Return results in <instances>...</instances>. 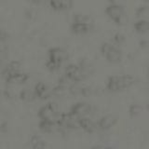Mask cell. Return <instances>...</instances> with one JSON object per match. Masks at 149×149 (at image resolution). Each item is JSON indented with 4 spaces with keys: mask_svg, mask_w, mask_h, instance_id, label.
<instances>
[{
    "mask_svg": "<svg viewBox=\"0 0 149 149\" xmlns=\"http://www.w3.org/2000/svg\"><path fill=\"white\" fill-rule=\"evenodd\" d=\"M93 90L91 87H81L80 90V95L84 96V97H90L93 94Z\"/></svg>",
    "mask_w": 149,
    "mask_h": 149,
    "instance_id": "obj_23",
    "label": "cell"
},
{
    "mask_svg": "<svg viewBox=\"0 0 149 149\" xmlns=\"http://www.w3.org/2000/svg\"><path fill=\"white\" fill-rule=\"evenodd\" d=\"M58 116V105L55 102H49L39 109L38 116L40 119H52Z\"/></svg>",
    "mask_w": 149,
    "mask_h": 149,
    "instance_id": "obj_6",
    "label": "cell"
},
{
    "mask_svg": "<svg viewBox=\"0 0 149 149\" xmlns=\"http://www.w3.org/2000/svg\"><path fill=\"white\" fill-rule=\"evenodd\" d=\"M104 13L110 20L118 25H122L127 21L126 11L122 5H112L110 4L104 9Z\"/></svg>",
    "mask_w": 149,
    "mask_h": 149,
    "instance_id": "obj_5",
    "label": "cell"
},
{
    "mask_svg": "<svg viewBox=\"0 0 149 149\" xmlns=\"http://www.w3.org/2000/svg\"><path fill=\"white\" fill-rule=\"evenodd\" d=\"M80 90L81 87L78 85H72L69 88V92L72 95H80Z\"/></svg>",
    "mask_w": 149,
    "mask_h": 149,
    "instance_id": "obj_24",
    "label": "cell"
},
{
    "mask_svg": "<svg viewBox=\"0 0 149 149\" xmlns=\"http://www.w3.org/2000/svg\"><path fill=\"white\" fill-rule=\"evenodd\" d=\"M34 93L36 95V98H38L41 100L48 99L51 96V91L49 90L48 86L44 82H37L34 88Z\"/></svg>",
    "mask_w": 149,
    "mask_h": 149,
    "instance_id": "obj_10",
    "label": "cell"
},
{
    "mask_svg": "<svg viewBox=\"0 0 149 149\" xmlns=\"http://www.w3.org/2000/svg\"><path fill=\"white\" fill-rule=\"evenodd\" d=\"M0 95H1V88H0Z\"/></svg>",
    "mask_w": 149,
    "mask_h": 149,
    "instance_id": "obj_31",
    "label": "cell"
},
{
    "mask_svg": "<svg viewBox=\"0 0 149 149\" xmlns=\"http://www.w3.org/2000/svg\"><path fill=\"white\" fill-rule=\"evenodd\" d=\"M8 33L3 29H0V43L6 42L8 39Z\"/></svg>",
    "mask_w": 149,
    "mask_h": 149,
    "instance_id": "obj_25",
    "label": "cell"
},
{
    "mask_svg": "<svg viewBox=\"0 0 149 149\" xmlns=\"http://www.w3.org/2000/svg\"><path fill=\"white\" fill-rule=\"evenodd\" d=\"M20 99L23 102H33L36 99V95L34 91L29 90H22L20 92Z\"/></svg>",
    "mask_w": 149,
    "mask_h": 149,
    "instance_id": "obj_19",
    "label": "cell"
},
{
    "mask_svg": "<svg viewBox=\"0 0 149 149\" xmlns=\"http://www.w3.org/2000/svg\"><path fill=\"white\" fill-rule=\"evenodd\" d=\"M93 28V24H87V23L74 22L71 24V31L73 34L77 36H83L88 34Z\"/></svg>",
    "mask_w": 149,
    "mask_h": 149,
    "instance_id": "obj_11",
    "label": "cell"
},
{
    "mask_svg": "<svg viewBox=\"0 0 149 149\" xmlns=\"http://www.w3.org/2000/svg\"><path fill=\"white\" fill-rule=\"evenodd\" d=\"M133 29L139 35H146L149 31V22L147 20H143V19L138 20L134 22Z\"/></svg>",
    "mask_w": 149,
    "mask_h": 149,
    "instance_id": "obj_14",
    "label": "cell"
},
{
    "mask_svg": "<svg viewBox=\"0 0 149 149\" xmlns=\"http://www.w3.org/2000/svg\"><path fill=\"white\" fill-rule=\"evenodd\" d=\"M92 111V106L88 104V102H79L74 104L71 109H70V113H72L74 116H77V118H81V116H85L88 115Z\"/></svg>",
    "mask_w": 149,
    "mask_h": 149,
    "instance_id": "obj_7",
    "label": "cell"
},
{
    "mask_svg": "<svg viewBox=\"0 0 149 149\" xmlns=\"http://www.w3.org/2000/svg\"><path fill=\"white\" fill-rule=\"evenodd\" d=\"M136 17L139 20H146V18L148 16V7L147 6H141L136 9V13H135Z\"/></svg>",
    "mask_w": 149,
    "mask_h": 149,
    "instance_id": "obj_20",
    "label": "cell"
},
{
    "mask_svg": "<svg viewBox=\"0 0 149 149\" xmlns=\"http://www.w3.org/2000/svg\"><path fill=\"white\" fill-rule=\"evenodd\" d=\"M136 81V77L132 74H116L110 76L107 79L106 88L111 92H118L132 87Z\"/></svg>",
    "mask_w": 149,
    "mask_h": 149,
    "instance_id": "obj_3",
    "label": "cell"
},
{
    "mask_svg": "<svg viewBox=\"0 0 149 149\" xmlns=\"http://www.w3.org/2000/svg\"><path fill=\"white\" fill-rule=\"evenodd\" d=\"M107 1L112 5H118V4H119L120 0H107Z\"/></svg>",
    "mask_w": 149,
    "mask_h": 149,
    "instance_id": "obj_27",
    "label": "cell"
},
{
    "mask_svg": "<svg viewBox=\"0 0 149 149\" xmlns=\"http://www.w3.org/2000/svg\"><path fill=\"white\" fill-rule=\"evenodd\" d=\"M140 47H141L142 49H146L148 47L147 40H141V41H140Z\"/></svg>",
    "mask_w": 149,
    "mask_h": 149,
    "instance_id": "obj_26",
    "label": "cell"
},
{
    "mask_svg": "<svg viewBox=\"0 0 149 149\" xmlns=\"http://www.w3.org/2000/svg\"><path fill=\"white\" fill-rule=\"evenodd\" d=\"M6 126H7V123H3V124L1 125V127H0V129H1L2 132H6V130H8V128L6 127Z\"/></svg>",
    "mask_w": 149,
    "mask_h": 149,
    "instance_id": "obj_28",
    "label": "cell"
},
{
    "mask_svg": "<svg viewBox=\"0 0 149 149\" xmlns=\"http://www.w3.org/2000/svg\"><path fill=\"white\" fill-rule=\"evenodd\" d=\"M77 122H78V127H80L87 132H93L98 128V125H96L91 119L86 118V116L79 118Z\"/></svg>",
    "mask_w": 149,
    "mask_h": 149,
    "instance_id": "obj_13",
    "label": "cell"
},
{
    "mask_svg": "<svg viewBox=\"0 0 149 149\" xmlns=\"http://www.w3.org/2000/svg\"><path fill=\"white\" fill-rule=\"evenodd\" d=\"M30 144L33 149H44L46 146V142L39 135H34L31 137Z\"/></svg>",
    "mask_w": 149,
    "mask_h": 149,
    "instance_id": "obj_17",
    "label": "cell"
},
{
    "mask_svg": "<svg viewBox=\"0 0 149 149\" xmlns=\"http://www.w3.org/2000/svg\"><path fill=\"white\" fill-rule=\"evenodd\" d=\"M74 22H81V23H87V24H93V19L87 14L78 13L74 16Z\"/></svg>",
    "mask_w": 149,
    "mask_h": 149,
    "instance_id": "obj_18",
    "label": "cell"
},
{
    "mask_svg": "<svg viewBox=\"0 0 149 149\" xmlns=\"http://www.w3.org/2000/svg\"><path fill=\"white\" fill-rule=\"evenodd\" d=\"M48 58L46 60L45 66L50 72H55L62 67L64 62L68 60L69 54L66 50L60 47L50 48L48 50Z\"/></svg>",
    "mask_w": 149,
    "mask_h": 149,
    "instance_id": "obj_2",
    "label": "cell"
},
{
    "mask_svg": "<svg viewBox=\"0 0 149 149\" xmlns=\"http://www.w3.org/2000/svg\"><path fill=\"white\" fill-rule=\"evenodd\" d=\"M100 52L111 64H118L122 62L123 54L121 49L114 44L104 42L100 46Z\"/></svg>",
    "mask_w": 149,
    "mask_h": 149,
    "instance_id": "obj_4",
    "label": "cell"
},
{
    "mask_svg": "<svg viewBox=\"0 0 149 149\" xmlns=\"http://www.w3.org/2000/svg\"><path fill=\"white\" fill-rule=\"evenodd\" d=\"M49 7L54 11L70 10L74 6L73 0H49Z\"/></svg>",
    "mask_w": 149,
    "mask_h": 149,
    "instance_id": "obj_9",
    "label": "cell"
},
{
    "mask_svg": "<svg viewBox=\"0 0 149 149\" xmlns=\"http://www.w3.org/2000/svg\"><path fill=\"white\" fill-rule=\"evenodd\" d=\"M5 80L8 84H24L29 79V76L20 71L9 73L4 77Z\"/></svg>",
    "mask_w": 149,
    "mask_h": 149,
    "instance_id": "obj_8",
    "label": "cell"
},
{
    "mask_svg": "<svg viewBox=\"0 0 149 149\" xmlns=\"http://www.w3.org/2000/svg\"><path fill=\"white\" fill-rule=\"evenodd\" d=\"M21 67H22V63H21V62H19V61H11V62H9V63L7 64V66L3 69V71H2L3 77H5L6 74H9V73L20 71V70H21Z\"/></svg>",
    "mask_w": 149,
    "mask_h": 149,
    "instance_id": "obj_15",
    "label": "cell"
},
{
    "mask_svg": "<svg viewBox=\"0 0 149 149\" xmlns=\"http://www.w3.org/2000/svg\"><path fill=\"white\" fill-rule=\"evenodd\" d=\"M142 110H143V108L141 105H139L137 104H132L129 108V113L132 118H135V116H137L141 114Z\"/></svg>",
    "mask_w": 149,
    "mask_h": 149,
    "instance_id": "obj_21",
    "label": "cell"
},
{
    "mask_svg": "<svg viewBox=\"0 0 149 149\" xmlns=\"http://www.w3.org/2000/svg\"><path fill=\"white\" fill-rule=\"evenodd\" d=\"M2 65V57H1V55H0V66Z\"/></svg>",
    "mask_w": 149,
    "mask_h": 149,
    "instance_id": "obj_30",
    "label": "cell"
},
{
    "mask_svg": "<svg viewBox=\"0 0 149 149\" xmlns=\"http://www.w3.org/2000/svg\"><path fill=\"white\" fill-rule=\"evenodd\" d=\"M94 71L92 64L82 61L79 64L69 63L64 68V77L74 82H82L91 76Z\"/></svg>",
    "mask_w": 149,
    "mask_h": 149,
    "instance_id": "obj_1",
    "label": "cell"
},
{
    "mask_svg": "<svg viewBox=\"0 0 149 149\" xmlns=\"http://www.w3.org/2000/svg\"><path fill=\"white\" fill-rule=\"evenodd\" d=\"M55 127L56 123L52 119H41L39 122V129L43 132H51Z\"/></svg>",
    "mask_w": 149,
    "mask_h": 149,
    "instance_id": "obj_16",
    "label": "cell"
},
{
    "mask_svg": "<svg viewBox=\"0 0 149 149\" xmlns=\"http://www.w3.org/2000/svg\"><path fill=\"white\" fill-rule=\"evenodd\" d=\"M125 36L121 33H116V34L113 36V41L115 42L116 45H122L124 42H125Z\"/></svg>",
    "mask_w": 149,
    "mask_h": 149,
    "instance_id": "obj_22",
    "label": "cell"
},
{
    "mask_svg": "<svg viewBox=\"0 0 149 149\" xmlns=\"http://www.w3.org/2000/svg\"><path fill=\"white\" fill-rule=\"evenodd\" d=\"M118 121V118H116L115 116L112 115H107L102 116V118H100L99 122H98V128L102 130H107L111 129L113 126H115V124Z\"/></svg>",
    "mask_w": 149,
    "mask_h": 149,
    "instance_id": "obj_12",
    "label": "cell"
},
{
    "mask_svg": "<svg viewBox=\"0 0 149 149\" xmlns=\"http://www.w3.org/2000/svg\"><path fill=\"white\" fill-rule=\"evenodd\" d=\"M105 146H93L91 147V149H104Z\"/></svg>",
    "mask_w": 149,
    "mask_h": 149,
    "instance_id": "obj_29",
    "label": "cell"
}]
</instances>
